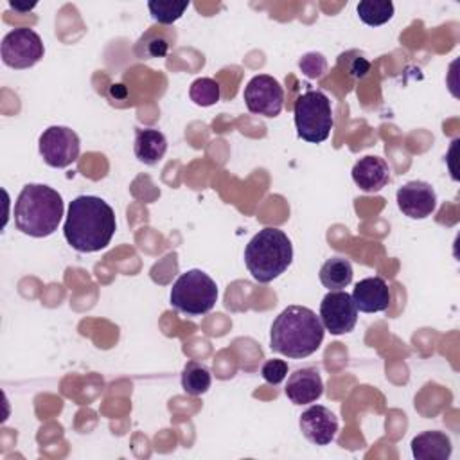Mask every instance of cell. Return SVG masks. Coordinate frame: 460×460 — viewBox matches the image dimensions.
<instances>
[{
  "mask_svg": "<svg viewBox=\"0 0 460 460\" xmlns=\"http://www.w3.org/2000/svg\"><path fill=\"white\" fill-rule=\"evenodd\" d=\"M115 228V212L102 198L83 194L70 201L63 234L74 250L92 253L106 248Z\"/></svg>",
  "mask_w": 460,
  "mask_h": 460,
  "instance_id": "cell-1",
  "label": "cell"
},
{
  "mask_svg": "<svg viewBox=\"0 0 460 460\" xmlns=\"http://www.w3.org/2000/svg\"><path fill=\"white\" fill-rule=\"evenodd\" d=\"M320 316L304 305H288L271 323L270 347L273 352L298 359L316 352L323 341Z\"/></svg>",
  "mask_w": 460,
  "mask_h": 460,
  "instance_id": "cell-2",
  "label": "cell"
},
{
  "mask_svg": "<svg viewBox=\"0 0 460 460\" xmlns=\"http://www.w3.org/2000/svg\"><path fill=\"white\" fill-rule=\"evenodd\" d=\"M14 225L31 237L54 234L63 217V198L43 183H27L14 201Z\"/></svg>",
  "mask_w": 460,
  "mask_h": 460,
  "instance_id": "cell-3",
  "label": "cell"
},
{
  "mask_svg": "<svg viewBox=\"0 0 460 460\" xmlns=\"http://www.w3.org/2000/svg\"><path fill=\"white\" fill-rule=\"evenodd\" d=\"M293 261V244L289 237L273 226L259 230L244 248V264L250 275L268 284L280 277Z\"/></svg>",
  "mask_w": 460,
  "mask_h": 460,
  "instance_id": "cell-4",
  "label": "cell"
},
{
  "mask_svg": "<svg viewBox=\"0 0 460 460\" xmlns=\"http://www.w3.org/2000/svg\"><path fill=\"white\" fill-rule=\"evenodd\" d=\"M295 128L302 140L320 144L329 138L334 126L331 99L320 90H307L295 101Z\"/></svg>",
  "mask_w": 460,
  "mask_h": 460,
  "instance_id": "cell-5",
  "label": "cell"
},
{
  "mask_svg": "<svg viewBox=\"0 0 460 460\" xmlns=\"http://www.w3.org/2000/svg\"><path fill=\"white\" fill-rule=\"evenodd\" d=\"M171 305L189 316L208 313L217 302V286L203 270L181 273L171 288Z\"/></svg>",
  "mask_w": 460,
  "mask_h": 460,
  "instance_id": "cell-6",
  "label": "cell"
},
{
  "mask_svg": "<svg viewBox=\"0 0 460 460\" xmlns=\"http://www.w3.org/2000/svg\"><path fill=\"white\" fill-rule=\"evenodd\" d=\"M0 52L4 65L23 70L34 66L43 58L45 47L36 31L29 27H18L2 38Z\"/></svg>",
  "mask_w": 460,
  "mask_h": 460,
  "instance_id": "cell-7",
  "label": "cell"
},
{
  "mask_svg": "<svg viewBox=\"0 0 460 460\" xmlns=\"http://www.w3.org/2000/svg\"><path fill=\"white\" fill-rule=\"evenodd\" d=\"M38 147L47 165L65 169L77 160L81 140L77 133L66 126H50L40 135Z\"/></svg>",
  "mask_w": 460,
  "mask_h": 460,
  "instance_id": "cell-8",
  "label": "cell"
},
{
  "mask_svg": "<svg viewBox=\"0 0 460 460\" xmlns=\"http://www.w3.org/2000/svg\"><path fill=\"white\" fill-rule=\"evenodd\" d=\"M248 111L262 117H277L284 106V88L268 74L253 75L243 92Z\"/></svg>",
  "mask_w": 460,
  "mask_h": 460,
  "instance_id": "cell-9",
  "label": "cell"
},
{
  "mask_svg": "<svg viewBox=\"0 0 460 460\" xmlns=\"http://www.w3.org/2000/svg\"><path fill=\"white\" fill-rule=\"evenodd\" d=\"M320 320L323 329L334 336L350 332L358 322V307L352 295L341 289L329 291L320 304Z\"/></svg>",
  "mask_w": 460,
  "mask_h": 460,
  "instance_id": "cell-10",
  "label": "cell"
},
{
  "mask_svg": "<svg viewBox=\"0 0 460 460\" xmlns=\"http://www.w3.org/2000/svg\"><path fill=\"white\" fill-rule=\"evenodd\" d=\"M397 207L410 219H424L437 208L435 189L428 181H406L397 189Z\"/></svg>",
  "mask_w": 460,
  "mask_h": 460,
  "instance_id": "cell-11",
  "label": "cell"
},
{
  "mask_svg": "<svg viewBox=\"0 0 460 460\" xmlns=\"http://www.w3.org/2000/svg\"><path fill=\"white\" fill-rule=\"evenodd\" d=\"M300 429L302 435L316 444L327 446L334 440L338 433V417L322 404H313L300 415Z\"/></svg>",
  "mask_w": 460,
  "mask_h": 460,
  "instance_id": "cell-12",
  "label": "cell"
},
{
  "mask_svg": "<svg viewBox=\"0 0 460 460\" xmlns=\"http://www.w3.org/2000/svg\"><path fill=\"white\" fill-rule=\"evenodd\" d=\"M352 300L361 313H379L388 309L392 293L385 279L367 277L354 286Z\"/></svg>",
  "mask_w": 460,
  "mask_h": 460,
  "instance_id": "cell-13",
  "label": "cell"
},
{
  "mask_svg": "<svg viewBox=\"0 0 460 460\" xmlns=\"http://www.w3.org/2000/svg\"><path fill=\"white\" fill-rule=\"evenodd\" d=\"M323 394V381L316 368H296L286 385V395L293 404H311Z\"/></svg>",
  "mask_w": 460,
  "mask_h": 460,
  "instance_id": "cell-14",
  "label": "cell"
},
{
  "mask_svg": "<svg viewBox=\"0 0 460 460\" xmlns=\"http://www.w3.org/2000/svg\"><path fill=\"white\" fill-rule=\"evenodd\" d=\"M354 183L365 192H379L390 181V167L381 156H363L352 167Z\"/></svg>",
  "mask_w": 460,
  "mask_h": 460,
  "instance_id": "cell-15",
  "label": "cell"
},
{
  "mask_svg": "<svg viewBox=\"0 0 460 460\" xmlns=\"http://www.w3.org/2000/svg\"><path fill=\"white\" fill-rule=\"evenodd\" d=\"M176 41V31L167 25H151L137 40L133 52L138 59L165 58Z\"/></svg>",
  "mask_w": 460,
  "mask_h": 460,
  "instance_id": "cell-16",
  "label": "cell"
},
{
  "mask_svg": "<svg viewBox=\"0 0 460 460\" xmlns=\"http://www.w3.org/2000/svg\"><path fill=\"white\" fill-rule=\"evenodd\" d=\"M451 451V438L444 431H422L411 438V453L417 460H447Z\"/></svg>",
  "mask_w": 460,
  "mask_h": 460,
  "instance_id": "cell-17",
  "label": "cell"
},
{
  "mask_svg": "<svg viewBox=\"0 0 460 460\" xmlns=\"http://www.w3.org/2000/svg\"><path fill=\"white\" fill-rule=\"evenodd\" d=\"M133 151L142 164L156 165L167 151V138L155 128H138L135 131Z\"/></svg>",
  "mask_w": 460,
  "mask_h": 460,
  "instance_id": "cell-18",
  "label": "cell"
},
{
  "mask_svg": "<svg viewBox=\"0 0 460 460\" xmlns=\"http://www.w3.org/2000/svg\"><path fill=\"white\" fill-rule=\"evenodd\" d=\"M352 264L349 259L345 257H331L327 259L322 268H320V282L329 288V291H336V289H343L352 282Z\"/></svg>",
  "mask_w": 460,
  "mask_h": 460,
  "instance_id": "cell-19",
  "label": "cell"
},
{
  "mask_svg": "<svg viewBox=\"0 0 460 460\" xmlns=\"http://www.w3.org/2000/svg\"><path fill=\"white\" fill-rule=\"evenodd\" d=\"M212 376L208 367L198 361H189L181 372V388L189 395H201L210 388Z\"/></svg>",
  "mask_w": 460,
  "mask_h": 460,
  "instance_id": "cell-20",
  "label": "cell"
},
{
  "mask_svg": "<svg viewBox=\"0 0 460 460\" xmlns=\"http://www.w3.org/2000/svg\"><path fill=\"white\" fill-rule=\"evenodd\" d=\"M356 11L363 23L377 27L394 16V4L390 0H363L356 5Z\"/></svg>",
  "mask_w": 460,
  "mask_h": 460,
  "instance_id": "cell-21",
  "label": "cell"
},
{
  "mask_svg": "<svg viewBox=\"0 0 460 460\" xmlns=\"http://www.w3.org/2000/svg\"><path fill=\"white\" fill-rule=\"evenodd\" d=\"M189 97L198 106H212L221 99V86L216 79L210 77H199L192 81L189 88Z\"/></svg>",
  "mask_w": 460,
  "mask_h": 460,
  "instance_id": "cell-22",
  "label": "cell"
},
{
  "mask_svg": "<svg viewBox=\"0 0 460 460\" xmlns=\"http://www.w3.org/2000/svg\"><path fill=\"white\" fill-rule=\"evenodd\" d=\"M187 7H189V2H162V0L147 2V9L153 20H156L158 25H167V27L176 20H180Z\"/></svg>",
  "mask_w": 460,
  "mask_h": 460,
  "instance_id": "cell-23",
  "label": "cell"
},
{
  "mask_svg": "<svg viewBox=\"0 0 460 460\" xmlns=\"http://www.w3.org/2000/svg\"><path fill=\"white\" fill-rule=\"evenodd\" d=\"M261 374L264 377L266 383L270 385H279L286 379L288 376V363L284 359H268L262 368Z\"/></svg>",
  "mask_w": 460,
  "mask_h": 460,
  "instance_id": "cell-24",
  "label": "cell"
},
{
  "mask_svg": "<svg viewBox=\"0 0 460 460\" xmlns=\"http://www.w3.org/2000/svg\"><path fill=\"white\" fill-rule=\"evenodd\" d=\"M298 65H300L302 72L307 77H320L325 72V68H327L325 58L322 54H316V52H309V54L302 56Z\"/></svg>",
  "mask_w": 460,
  "mask_h": 460,
  "instance_id": "cell-25",
  "label": "cell"
},
{
  "mask_svg": "<svg viewBox=\"0 0 460 460\" xmlns=\"http://www.w3.org/2000/svg\"><path fill=\"white\" fill-rule=\"evenodd\" d=\"M347 70H349V74H350L354 79H361V77H365V75L368 74L370 63H368L363 56L352 58V61H350V65L347 66Z\"/></svg>",
  "mask_w": 460,
  "mask_h": 460,
  "instance_id": "cell-26",
  "label": "cell"
},
{
  "mask_svg": "<svg viewBox=\"0 0 460 460\" xmlns=\"http://www.w3.org/2000/svg\"><path fill=\"white\" fill-rule=\"evenodd\" d=\"M9 7L14 9V11H20V13H29L31 9L36 7V2H31V4H20V2H9Z\"/></svg>",
  "mask_w": 460,
  "mask_h": 460,
  "instance_id": "cell-27",
  "label": "cell"
}]
</instances>
